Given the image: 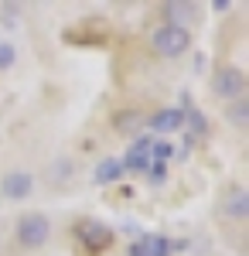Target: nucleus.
<instances>
[{
    "label": "nucleus",
    "instance_id": "f257e3e1",
    "mask_svg": "<svg viewBox=\"0 0 249 256\" xmlns=\"http://www.w3.org/2000/svg\"><path fill=\"white\" fill-rule=\"evenodd\" d=\"M154 52H160V55H181V52H188V44H192V34H188V28H181V24H164V28H157L154 31Z\"/></svg>",
    "mask_w": 249,
    "mask_h": 256
},
{
    "label": "nucleus",
    "instance_id": "f03ea898",
    "mask_svg": "<svg viewBox=\"0 0 249 256\" xmlns=\"http://www.w3.org/2000/svg\"><path fill=\"white\" fill-rule=\"evenodd\" d=\"M48 236H52V222H48V216H41V212H28V216H20V222H18L20 246L38 250V246L48 242Z\"/></svg>",
    "mask_w": 249,
    "mask_h": 256
},
{
    "label": "nucleus",
    "instance_id": "7ed1b4c3",
    "mask_svg": "<svg viewBox=\"0 0 249 256\" xmlns=\"http://www.w3.org/2000/svg\"><path fill=\"white\" fill-rule=\"evenodd\" d=\"M242 89H246V76H242V68H236V65H226V68L215 76V92L222 99H242Z\"/></svg>",
    "mask_w": 249,
    "mask_h": 256
},
{
    "label": "nucleus",
    "instance_id": "20e7f679",
    "mask_svg": "<svg viewBox=\"0 0 249 256\" xmlns=\"http://www.w3.org/2000/svg\"><path fill=\"white\" fill-rule=\"evenodd\" d=\"M0 192H4V198L20 202V198H28L34 192V178L24 174V171H10V174H4V181H0Z\"/></svg>",
    "mask_w": 249,
    "mask_h": 256
},
{
    "label": "nucleus",
    "instance_id": "39448f33",
    "mask_svg": "<svg viewBox=\"0 0 249 256\" xmlns=\"http://www.w3.org/2000/svg\"><path fill=\"white\" fill-rule=\"evenodd\" d=\"M78 239H82L89 250H106V246L113 242V229H106V226H99V222H82V226H78Z\"/></svg>",
    "mask_w": 249,
    "mask_h": 256
},
{
    "label": "nucleus",
    "instance_id": "423d86ee",
    "mask_svg": "<svg viewBox=\"0 0 249 256\" xmlns=\"http://www.w3.org/2000/svg\"><path fill=\"white\" fill-rule=\"evenodd\" d=\"M123 168H130V171H147L150 168V140H136L134 147H130V154L120 160Z\"/></svg>",
    "mask_w": 249,
    "mask_h": 256
},
{
    "label": "nucleus",
    "instance_id": "0eeeda50",
    "mask_svg": "<svg viewBox=\"0 0 249 256\" xmlns=\"http://www.w3.org/2000/svg\"><path fill=\"white\" fill-rule=\"evenodd\" d=\"M168 253H171V242L164 236H144L130 250V256H168Z\"/></svg>",
    "mask_w": 249,
    "mask_h": 256
},
{
    "label": "nucleus",
    "instance_id": "6e6552de",
    "mask_svg": "<svg viewBox=\"0 0 249 256\" xmlns=\"http://www.w3.org/2000/svg\"><path fill=\"white\" fill-rule=\"evenodd\" d=\"M120 174H123V164L116 158H102L96 164V171H92L96 184H113V181H120Z\"/></svg>",
    "mask_w": 249,
    "mask_h": 256
},
{
    "label": "nucleus",
    "instance_id": "1a4fd4ad",
    "mask_svg": "<svg viewBox=\"0 0 249 256\" xmlns=\"http://www.w3.org/2000/svg\"><path fill=\"white\" fill-rule=\"evenodd\" d=\"M226 212L232 218H246L249 216V192L246 188H232L229 198H226Z\"/></svg>",
    "mask_w": 249,
    "mask_h": 256
},
{
    "label": "nucleus",
    "instance_id": "9d476101",
    "mask_svg": "<svg viewBox=\"0 0 249 256\" xmlns=\"http://www.w3.org/2000/svg\"><path fill=\"white\" fill-rule=\"evenodd\" d=\"M181 123H184V113H181V110H160V113L150 120V126L157 130V134H171V130L181 126Z\"/></svg>",
    "mask_w": 249,
    "mask_h": 256
},
{
    "label": "nucleus",
    "instance_id": "9b49d317",
    "mask_svg": "<svg viewBox=\"0 0 249 256\" xmlns=\"http://www.w3.org/2000/svg\"><path fill=\"white\" fill-rule=\"evenodd\" d=\"M174 154V147L171 144H164V140H157V144H150V158H154V164H164V160Z\"/></svg>",
    "mask_w": 249,
    "mask_h": 256
},
{
    "label": "nucleus",
    "instance_id": "f8f14e48",
    "mask_svg": "<svg viewBox=\"0 0 249 256\" xmlns=\"http://www.w3.org/2000/svg\"><path fill=\"white\" fill-rule=\"evenodd\" d=\"M229 120H232V123H236V126H246V120H249V102H246V99H239V102L232 106Z\"/></svg>",
    "mask_w": 249,
    "mask_h": 256
},
{
    "label": "nucleus",
    "instance_id": "ddd939ff",
    "mask_svg": "<svg viewBox=\"0 0 249 256\" xmlns=\"http://www.w3.org/2000/svg\"><path fill=\"white\" fill-rule=\"evenodd\" d=\"M18 58V52H14V44L10 41H0V68H10Z\"/></svg>",
    "mask_w": 249,
    "mask_h": 256
},
{
    "label": "nucleus",
    "instance_id": "4468645a",
    "mask_svg": "<svg viewBox=\"0 0 249 256\" xmlns=\"http://www.w3.org/2000/svg\"><path fill=\"white\" fill-rule=\"evenodd\" d=\"M136 113H120V116H116V130H123V134H130V130H134L136 126Z\"/></svg>",
    "mask_w": 249,
    "mask_h": 256
},
{
    "label": "nucleus",
    "instance_id": "2eb2a0df",
    "mask_svg": "<svg viewBox=\"0 0 249 256\" xmlns=\"http://www.w3.org/2000/svg\"><path fill=\"white\" fill-rule=\"evenodd\" d=\"M188 120H192V130H194V134H205V116H202L198 110H194V113H192Z\"/></svg>",
    "mask_w": 249,
    "mask_h": 256
},
{
    "label": "nucleus",
    "instance_id": "dca6fc26",
    "mask_svg": "<svg viewBox=\"0 0 249 256\" xmlns=\"http://www.w3.org/2000/svg\"><path fill=\"white\" fill-rule=\"evenodd\" d=\"M150 178H154V181H160V178H164V164H150Z\"/></svg>",
    "mask_w": 249,
    "mask_h": 256
},
{
    "label": "nucleus",
    "instance_id": "f3484780",
    "mask_svg": "<svg viewBox=\"0 0 249 256\" xmlns=\"http://www.w3.org/2000/svg\"><path fill=\"white\" fill-rule=\"evenodd\" d=\"M212 10H229V0H212Z\"/></svg>",
    "mask_w": 249,
    "mask_h": 256
}]
</instances>
